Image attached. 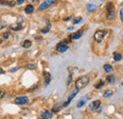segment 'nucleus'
<instances>
[{
	"label": "nucleus",
	"mask_w": 123,
	"mask_h": 119,
	"mask_svg": "<svg viewBox=\"0 0 123 119\" xmlns=\"http://www.w3.org/2000/svg\"><path fill=\"white\" fill-rule=\"evenodd\" d=\"M3 74H5V72H4V70H3V69L0 67V75Z\"/></svg>",
	"instance_id": "nucleus-31"
},
{
	"label": "nucleus",
	"mask_w": 123,
	"mask_h": 119,
	"mask_svg": "<svg viewBox=\"0 0 123 119\" xmlns=\"http://www.w3.org/2000/svg\"><path fill=\"white\" fill-rule=\"evenodd\" d=\"M103 69H104V71H105L106 73H111V72L113 71V67H112L111 65H108V64L103 66Z\"/></svg>",
	"instance_id": "nucleus-16"
},
{
	"label": "nucleus",
	"mask_w": 123,
	"mask_h": 119,
	"mask_svg": "<svg viewBox=\"0 0 123 119\" xmlns=\"http://www.w3.org/2000/svg\"><path fill=\"white\" fill-rule=\"evenodd\" d=\"M78 92H79V89H76V90H74V91L72 92V94H71V95H70V96L68 97V99H67V101L63 103V107H66V106H68V104H69V103L71 102V100H72V99H73V98H74V97H75V96L77 95V93H78Z\"/></svg>",
	"instance_id": "nucleus-8"
},
{
	"label": "nucleus",
	"mask_w": 123,
	"mask_h": 119,
	"mask_svg": "<svg viewBox=\"0 0 123 119\" xmlns=\"http://www.w3.org/2000/svg\"><path fill=\"white\" fill-rule=\"evenodd\" d=\"M81 20H82L81 17H77V18H75V19L73 20V23H74V24H78V23H80Z\"/></svg>",
	"instance_id": "nucleus-23"
},
{
	"label": "nucleus",
	"mask_w": 123,
	"mask_h": 119,
	"mask_svg": "<svg viewBox=\"0 0 123 119\" xmlns=\"http://www.w3.org/2000/svg\"><path fill=\"white\" fill-rule=\"evenodd\" d=\"M43 75H44V77H45V79H46V85H48V84H49V82H50V79H51L49 73H47V72H44V73H43Z\"/></svg>",
	"instance_id": "nucleus-12"
},
{
	"label": "nucleus",
	"mask_w": 123,
	"mask_h": 119,
	"mask_svg": "<svg viewBox=\"0 0 123 119\" xmlns=\"http://www.w3.org/2000/svg\"><path fill=\"white\" fill-rule=\"evenodd\" d=\"M107 19L108 20H113L116 17V10L114 7L113 3H108L107 4Z\"/></svg>",
	"instance_id": "nucleus-3"
},
{
	"label": "nucleus",
	"mask_w": 123,
	"mask_h": 119,
	"mask_svg": "<svg viewBox=\"0 0 123 119\" xmlns=\"http://www.w3.org/2000/svg\"><path fill=\"white\" fill-rule=\"evenodd\" d=\"M24 1H25V0H17V4H18V5L23 4V3H24Z\"/></svg>",
	"instance_id": "nucleus-29"
},
{
	"label": "nucleus",
	"mask_w": 123,
	"mask_h": 119,
	"mask_svg": "<svg viewBox=\"0 0 123 119\" xmlns=\"http://www.w3.org/2000/svg\"><path fill=\"white\" fill-rule=\"evenodd\" d=\"M9 35H10V32H5L4 34H3V37H4V39H7V38H9Z\"/></svg>",
	"instance_id": "nucleus-27"
},
{
	"label": "nucleus",
	"mask_w": 123,
	"mask_h": 119,
	"mask_svg": "<svg viewBox=\"0 0 123 119\" xmlns=\"http://www.w3.org/2000/svg\"><path fill=\"white\" fill-rule=\"evenodd\" d=\"M67 50H68V46L65 44V43H63V42H61L60 44L57 46V51L59 52H64Z\"/></svg>",
	"instance_id": "nucleus-7"
},
{
	"label": "nucleus",
	"mask_w": 123,
	"mask_h": 119,
	"mask_svg": "<svg viewBox=\"0 0 123 119\" xmlns=\"http://www.w3.org/2000/svg\"><path fill=\"white\" fill-rule=\"evenodd\" d=\"M49 30H50V26L48 25L47 27H46V29H43L41 31H42L43 33H46V32H48V31H49Z\"/></svg>",
	"instance_id": "nucleus-24"
},
{
	"label": "nucleus",
	"mask_w": 123,
	"mask_h": 119,
	"mask_svg": "<svg viewBox=\"0 0 123 119\" xmlns=\"http://www.w3.org/2000/svg\"><path fill=\"white\" fill-rule=\"evenodd\" d=\"M5 91L3 90V89H0V99H2V98H4V96H5Z\"/></svg>",
	"instance_id": "nucleus-26"
},
{
	"label": "nucleus",
	"mask_w": 123,
	"mask_h": 119,
	"mask_svg": "<svg viewBox=\"0 0 123 119\" xmlns=\"http://www.w3.org/2000/svg\"><path fill=\"white\" fill-rule=\"evenodd\" d=\"M19 69V67H15V68H13V69H12L11 70V72H15V71H17Z\"/></svg>",
	"instance_id": "nucleus-30"
},
{
	"label": "nucleus",
	"mask_w": 123,
	"mask_h": 119,
	"mask_svg": "<svg viewBox=\"0 0 123 119\" xmlns=\"http://www.w3.org/2000/svg\"><path fill=\"white\" fill-rule=\"evenodd\" d=\"M107 33V30H98L94 33V39L97 43H101Z\"/></svg>",
	"instance_id": "nucleus-2"
},
{
	"label": "nucleus",
	"mask_w": 123,
	"mask_h": 119,
	"mask_svg": "<svg viewBox=\"0 0 123 119\" xmlns=\"http://www.w3.org/2000/svg\"><path fill=\"white\" fill-rule=\"evenodd\" d=\"M86 8H87V10L89 11V12H93V11H95V10H97V5H95V4H87V6H86Z\"/></svg>",
	"instance_id": "nucleus-14"
},
{
	"label": "nucleus",
	"mask_w": 123,
	"mask_h": 119,
	"mask_svg": "<svg viewBox=\"0 0 123 119\" xmlns=\"http://www.w3.org/2000/svg\"><path fill=\"white\" fill-rule=\"evenodd\" d=\"M89 81H90V79H89V77L86 76V75H82V76L79 77L77 80H76V82H75L76 89L80 90V89L85 88V87L89 84Z\"/></svg>",
	"instance_id": "nucleus-1"
},
{
	"label": "nucleus",
	"mask_w": 123,
	"mask_h": 119,
	"mask_svg": "<svg viewBox=\"0 0 123 119\" xmlns=\"http://www.w3.org/2000/svg\"><path fill=\"white\" fill-rule=\"evenodd\" d=\"M43 119H46V118H43Z\"/></svg>",
	"instance_id": "nucleus-35"
},
{
	"label": "nucleus",
	"mask_w": 123,
	"mask_h": 119,
	"mask_svg": "<svg viewBox=\"0 0 123 119\" xmlns=\"http://www.w3.org/2000/svg\"><path fill=\"white\" fill-rule=\"evenodd\" d=\"M106 80L108 81L109 84H114L115 83V76L114 75H108L106 77Z\"/></svg>",
	"instance_id": "nucleus-15"
},
{
	"label": "nucleus",
	"mask_w": 123,
	"mask_h": 119,
	"mask_svg": "<svg viewBox=\"0 0 123 119\" xmlns=\"http://www.w3.org/2000/svg\"><path fill=\"white\" fill-rule=\"evenodd\" d=\"M86 100H87V98H86V99H85V98H84V99H80V100L78 102V104H77L78 108H80V107H82L83 105L86 103Z\"/></svg>",
	"instance_id": "nucleus-18"
},
{
	"label": "nucleus",
	"mask_w": 123,
	"mask_h": 119,
	"mask_svg": "<svg viewBox=\"0 0 123 119\" xmlns=\"http://www.w3.org/2000/svg\"><path fill=\"white\" fill-rule=\"evenodd\" d=\"M1 43H2V39H0V45H1Z\"/></svg>",
	"instance_id": "nucleus-34"
},
{
	"label": "nucleus",
	"mask_w": 123,
	"mask_h": 119,
	"mask_svg": "<svg viewBox=\"0 0 123 119\" xmlns=\"http://www.w3.org/2000/svg\"><path fill=\"white\" fill-rule=\"evenodd\" d=\"M100 107V100H95L89 105V108L91 111H97Z\"/></svg>",
	"instance_id": "nucleus-6"
},
{
	"label": "nucleus",
	"mask_w": 123,
	"mask_h": 119,
	"mask_svg": "<svg viewBox=\"0 0 123 119\" xmlns=\"http://www.w3.org/2000/svg\"><path fill=\"white\" fill-rule=\"evenodd\" d=\"M57 0H44L43 2H42V4L39 6V11H44V10H46L47 9L49 6H51L52 4H54L55 2H56Z\"/></svg>",
	"instance_id": "nucleus-4"
},
{
	"label": "nucleus",
	"mask_w": 123,
	"mask_h": 119,
	"mask_svg": "<svg viewBox=\"0 0 123 119\" xmlns=\"http://www.w3.org/2000/svg\"><path fill=\"white\" fill-rule=\"evenodd\" d=\"M81 35H82V30H78L76 32H74V33H72L71 35H70V38L71 39H79V38H80L81 37Z\"/></svg>",
	"instance_id": "nucleus-10"
},
{
	"label": "nucleus",
	"mask_w": 123,
	"mask_h": 119,
	"mask_svg": "<svg viewBox=\"0 0 123 119\" xmlns=\"http://www.w3.org/2000/svg\"><path fill=\"white\" fill-rule=\"evenodd\" d=\"M31 45H32V43H31V40H24L23 42H22V46L25 48V49H29V48H31Z\"/></svg>",
	"instance_id": "nucleus-11"
},
{
	"label": "nucleus",
	"mask_w": 123,
	"mask_h": 119,
	"mask_svg": "<svg viewBox=\"0 0 123 119\" xmlns=\"http://www.w3.org/2000/svg\"><path fill=\"white\" fill-rule=\"evenodd\" d=\"M121 57H122V55H121L120 53H115V54H114V59H115V61H119V60H121Z\"/></svg>",
	"instance_id": "nucleus-20"
},
{
	"label": "nucleus",
	"mask_w": 123,
	"mask_h": 119,
	"mask_svg": "<svg viewBox=\"0 0 123 119\" xmlns=\"http://www.w3.org/2000/svg\"><path fill=\"white\" fill-rule=\"evenodd\" d=\"M112 95H113V91H112L111 89L105 90L104 93H103V96H104V97H110V96H112Z\"/></svg>",
	"instance_id": "nucleus-19"
},
{
	"label": "nucleus",
	"mask_w": 123,
	"mask_h": 119,
	"mask_svg": "<svg viewBox=\"0 0 123 119\" xmlns=\"http://www.w3.org/2000/svg\"><path fill=\"white\" fill-rule=\"evenodd\" d=\"M1 2V4H8V6H14V2H9V1H3V0H1L0 1Z\"/></svg>",
	"instance_id": "nucleus-21"
},
{
	"label": "nucleus",
	"mask_w": 123,
	"mask_h": 119,
	"mask_svg": "<svg viewBox=\"0 0 123 119\" xmlns=\"http://www.w3.org/2000/svg\"><path fill=\"white\" fill-rule=\"evenodd\" d=\"M33 11H34V7L32 6V5H28L26 8H25V13L26 14H31V13H33Z\"/></svg>",
	"instance_id": "nucleus-13"
},
{
	"label": "nucleus",
	"mask_w": 123,
	"mask_h": 119,
	"mask_svg": "<svg viewBox=\"0 0 123 119\" xmlns=\"http://www.w3.org/2000/svg\"><path fill=\"white\" fill-rule=\"evenodd\" d=\"M71 19V17H67V18H64V21H69Z\"/></svg>",
	"instance_id": "nucleus-32"
},
{
	"label": "nucleus",
	"mask_w": 123,
	"mask_h": 119,
	"mask_svg": "<svg viewBox=\"0 0 123 119\" xmlns=\"http://www.w3.org/2000/svg\"><path fill=\"white\" fill-rule=\"evenodd\" d=\"M28 101H29V98L27 96H18L14 100V102L18 105H25L28 103Z\"/></svg>",
	"instance_id": "nucleus-5"
},
{
	"label": "nucleus",
	"mask_w": 123,
	"mask_h": 119,
	"mask_svg": "<svg viewBox=\"0 0 123 119\" xmlns=\"http://www.w3.org/2000/svg\"><path fill=\"white\" fill-rule=\"evenodd\" d=\"M27 68H28V69H31V70H34V69L36 68V66H35L34 64H29V65L27 66Z\"/></svg>",
	"instance_id": "nucleus-25"
},
{
	"label": "nucleus",
	"mask_w": 123,
	"mask_h": 119,
	"mask_svg": "<svg viewBox=\"0 0 123 119\" xmlns=\"http://www.w3.org/2000/svg\"><path fill=\"white\" fill-rule=\"evenodd\" d=\"M73 29H74V27H73V26H71V27H69V28H68V30H73Z\"/></svg>",
	"instance_id": "nucleus-33"
},
{
	"label": "nucleus",
	"mask_w": 123,
	"mask_h": 119,
	"mask_svg": "<svg viewBox=\"0 0 123 119\" xmlns=\"http://www.w3.org/2000/svg\"><path fill=\"white\" fill-rule=\"evenodd\" d=\"M12 30H22V25H21V24H16V25H12Z\"/></svg>",
	"instance_id": "nucleus-17"
},
{
	"label": "nucleus",
	"mask_w": 123,
	"mask_h": 119,
	"mask_svg": "<svg viewBox=\"0 0 123 119\" xmlns=\"http://www.w3.org/2000/svg\"><path fill=\"white\" fill-rule=\"evenodd\" d=\"M119 15H120L121 19H123V9H121V10L119 11Z\"/></svg>",
	"instance_id": "nucleus-28"
},
{
	"label": "nucleus",
	"mask_w": 123,
	"mask_h": 119,
	"mask_svg": "<svg viewBox=\"0 0 123 119\" xmlns=\"http://www.w3.org/2000/svg\"><path fill=\"white\" fill-rule=\"evenodd\" d=\"M41 116H42L43 118L50 119L52 117V113H51L49 111H42V112H41Z\"/></svg>",
	"instance_id": "nucleus-9"
},
{
	"label": "nucleus",
	"mask_w": 123,
	"mask_h": 119,
	"mask_svg": "<svg viewBox=\"0 0 123 119\" xmlns=\"http://www.w3.org/2000/svg\"><path fill=\"white\" fill-rule=\"evenodd\" d=\"M103 85H104V82H103L102 80H100V81H99V83H98V85H96V89H99L101 87H102V86H103Z\"/></svg>",
	"instance_id": "nucleus-22"
}]
</instances>
